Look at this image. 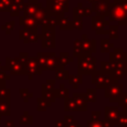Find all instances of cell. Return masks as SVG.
Here are the masks:
<instances>
[{
	"instance_id": "11a10c76",
	"label": "cell",
	"mask_w": 127,
	"mask_h": 127,
	"mask_svg": "<svg viewBox=\"0 0 127 127\" xmlns=\"http://www.w3.org/2000/svg\"><path fill=\"white\" fill-rule=\"evenodd\" d=\"M0 124H1V116H0Z\"/></svg>"
},
{
	"instance_id": "8992f818",
	"label": "cell",
	"mask_w": 127,
	"mask_h": 127,
	"mask_svg": "<svg viewBox=\"0 0 127 127\" xmlns=\"http://www.w3.org/2000/svg\"><path fill=\"white\" fill-rule=\"evenodd\" d=\"M3 69H7L13 75H23L26 74L25 66L20 63L18 58H7L6 59V65L3 66Z\"/></svg>"
},
{
	"instance_id": "ba28073f",
	"label": "cell",
	"mask_w": 127,
	"mask_h": 127,
	"mask_svg": "<svg viewBox=\"0 0 127 127\" xmlns=\"http://www.w3.org/2000/svg\"><path fill=\"white\" fill-rule=\"evenodd\" d=\"M81 55H92L96 52V40L88 39L85 34L81 36Z\"/></svg>"
},
{
	"instance_id": "74e56055",
	"label": "cell",
	"mask_w": 127,
	"mask_h": 127,
	"mask_svg": "<svg viewBox=\"0 0 127 127\" xmlns=\"http://www.w3.org/2000/svg\"><path fill=\"white\" fill-rule=\"evenodd\" d=\"M0 98L10 99V89L5 86H0Z\"/></svg>"
},
{
	"instance_id": "7c38bea8",
	"label": "cell",
	"mask_w": 127,
	"mask_h": 127,
	"mask_svg": "<svg viewBox=\"0 0 127 127\" xmlns=\"http://www.w3.org/2000/svg\"><path fill=\"white\" fill-rule=\"evenodd\" d=\"M116 61L127 62V52H124L122 48H113V52L109 53V62L113 63Z\"/></svg>"
},
{
	"instance_id": "e0dca14e",
	"label": "cell",
	"mask_w": 127,
	"mask_h": 127,
	"mask_svg": "<svg viewBox=\"0 0 127 127\" xmlns=\"http://www.w3.org/2000/svg\"><path fill=\"white\" fill-rule=\"evenodd\" d=\"M10 115V99L0 98V116Z\"/></svg>"
},
{
	"instance_id": "4316f807",
	"label": "cell",
	"mask_w": 127,
	"mask_h": 127,
	"mask_svg": "<svg viewBox=\"0 0 127 127\" xmlns=\"http://www.w3.org/2000/svg\"><path fill=\"white\" fill-rule=\"evenodd\" d=\"M19 123L21 125H32L33 124V116L30 115L27 111H25L21 115V117L19 119Z\"/></svg>"
},
{
	"instance_id": "2e32d148",
	"label": "cell",
	"mask_w": 127,
	"mask_h": 127,
	"mask_svg": "<svg viewBox=\"0 0 127 127\" xmlns=\"http://www.w3.org/2000/svg\"><path fill=\"white\" fill-rule=\"evenodd\" d=\"M58 25L60 26V29L63 30H73V26H72V22L67 18V17H60L58 19Z\"/></svg>"
},
{
	"instance_id": "d590c367",
	"label": "cell",
	"mask_w": 127,
	"mask_h": 127,
	"mask_svg": "<svg viewBox=\"0 0 127 127\" xmlns=\"http://www.w3.org/2000/svg\"><path fill=\"white\" fill-rule=\"evenodd\" d=\"M82 3H77V6L73 8V16L72 17H79V18H83L82 17Z\"/></svg>"
},
{
	"instance_id": "484cf974",
	"label": "cell",
	"mask_w": 127,
	"mask_h": 127,
	"mask_svg": "<svg viewBox=\"0 0 127 127\" xmlns=\"http://www.w3.org/2000/svg\"><path fill=\"white\" fill-rule=\"evenodd\" d=\"M41 37H42V39H55V28L54 27H44Z\"/></svg>"
},
{
	"instance_id": "30bf717a",
	"label": "cell",
	"mask_w": 127,
	"mask_h": 127,
	"mask_svg": "<svg viewBox=\"0 0 127 127\" xmlns=\"http://www.w3.org/2000/svg\"><path fill=\"white\" fill-rule=\"evenodd\" d=\"M109 0H99L95 3L92 4V11L95 12L96 15L107 17L108 16V11H109Z\"/></svg>"
},
{
	"instance_id": "816d5d0a",
	"label": "cell",
	"mask_w": 127,
	"mask_h": 127,
	"mask_svg": "<svg viewBox=\"0 0 127 127\" xmlns=\"http://www.w3.org/2000/svg\"><path fill=\"white\" fill-rule=\"evenodd\" d=\"M123 1H125V0H113V2H115V3H118V4L122 3Z\"/></svg>"
},
{
	"instance_id": "603a6c76",
	"label": "cell",
	"mask_w": 127,
	"mask_h": 127,
	"mask_svg": "<svg viewBox=\"0 0 127 127\" xmlns=\"http://www.w3.org/2000/svg\"><path fill=\"white\" fill-rule=\"evenodd\" d=\"M114 48V44L109 41V39L100 40V52L101 53H110L111 49Z\"/></svg>"
},
{
	"instance_id": "bcb514c9",
	"label": "cell",
	"mask_w": 127,
	"mask_h": 127,
	"mask_svg": "<svg viewBox=\"0 0 127 127\" xmlns=\"http://www.w3.org/2000/svg\"><path fill=\"white\" fill-rule=\"evenodd\" d=\"M74 119H73V116L72 115H64V121L65 122V124H67V123H70V122H72Z\"/></svg>"
},
{
	"instance_id": "44dd1931",
	"label": "cell",
	"mask_w": 127,
	"mask_h": 127,
	"mask_svg": "<svg viewBox=\"0 0 127 127\" xmlns=\"http://www.w3.org/2000/svg\"><path fill=\"white\" fill-rule=\"evenodd\" d=\"M100 70L102 72H105V73H108V74H112L113 71L115 70V67H114L113 63L102 61L100 63Z\"/></svg>"
},
{
	"instance_id": "7402d4cb",
	"label": "cell",
	"mask_w": 127,
	"mask_h": 127,
	"mask_svg": "<svg viewBox=\"0 0 127 127\" xmlns=\"http://www.w3.org/2000/svg\"><path fill=\"white\" fill-rule=\"evenodd\" d=\"M51 106H52V103L45 100L43 97H38L37 98V110L39 112H45Z\"/></svg>"
},
{
	"instance_id": "7dc6e473",
	"label": "cell",
	"mask_w": 127,
	"mask_h": 127,
	"mask_svg": "<svg viewBox=\"0 0 127 127\" xmlns=\"http://www.w3.org/2000/svg\"><path fill=\"white\" fill-rule=\"evenodd\" d=\"M55 127H65V122L64 120H56Z\"/></svg>"
},
{
	"instance_id": "f907efd6",
	"label": "cell",
	"mask_w": 127,
	"mask_h": 127,
	"mask_svg": "<svg viewBox=\"0 0 127 127\" xmlns=\"http://www.w3.org/2000/svg\"><path fill=\"white\" fill-rule=\"evenodd\" d=\"M52 1H57V2H62V3H68V0H52Z\"/></svg>"
},
{
	"instance_id": "d6986e66",
	"label": "cell",
	"mask_w": 127,
	"mask_h": 127,
	"mask_svg": "<svg viewBox=\"0 0 127 127\" xmlns=\"http://www.w3.org/2000/svg\"><path fill=\"white\" fill-rule=\"evenodd\" d=\"M55 95L56 98H66L69 96V89L65 87L64 83H61L60 87L55 88Z\"/></svg>"
},
{
	"instance_id": "f35d334b",
	"label": "cell",
	"mask_w": 127,
	"mask_h": 127,
	"mask_svg": "<svg viewBox=\"0 0 127 127\" xmlns=\"http://www.w3.org/2000/svg\"><path fill=\"white\" fill-rule=\"evenodd\" d=\"M111 76H112V78L115 82H119V80L123 79V77H124L122 71H120V70H114L113 73L111 74Z\"/></svg>"
},
{
	"instance_id": "ee69618b",
	"label": "cell",
	"mask_w": 127,
	"mask_h": 127,
	"mask_svg": "<svg viewBox=\"0 0 127 127\" xmlns=\"http://www.w3.org/2000/svg\"><path fill=\"white\" fill-rule=\"evenodd\" d=\"M100 115H101V112L100 111H92L91 112V120H98L99 119V117H100Z\"/></svg>"
},
{
	"instance_id": "4dcf8cb0",
	"label": "cell",
	"mask_w": 127,
	"mask_h": 127,
	"mask_svg": "<svg viewBox=\"0 0 127 127\" xmlns=\"http://www.w3.org/2000/svg\"><path fill=\"white\" fill-rule=\"evenodd\" d=\"M72 26H73V29H76L78 31H81L82 30V27H83V22H82V18H79V17H72Z\"/></svg>"
},
{
	"instance_id": "836d02e7",
	"label": "cell",
	"mask_w": 127,
	"mask_h": 127,
	"mask_svg": "<svg viewBox=\"0 0 127 127\" xmlns=\"http://www.w3.org/2000/svg\"><path fill=\"white\" fill-rule=\"evenodd\" d=\"M55 46H56L55 39H42L43 48H55Z\"/></svg>"
},
{
	"instance_id": "3957f363",
	"label": "cell",
	"mask_w": 127,
	"mask_h": 127,
	"mask_svg": "<svg viewBox=\"0 0 127 127\" xmlns=\"http://www.w3.org/2000/svg\"><path fill=\"white\" fill-rule=\"evenodd\" d=\"M112 82L114 80L111 74L102 72L101 70H95L91 74V83L95 85V88H105Z\"/></svg>"
},
{
	"instance_id": "7bdbcfd3",
	"label": "cell",
	"mask_w": 127,
	"mask_h": 127,
	"mask_svg": "<svg viewBox=\"0 0 127 127\" xmlns=\"http://www.w3.org/2000/svg\"><path fill=\"white\" fill-rule=\"evenodd\" d=\"M55 83H56V79H47L45 82L46 86L48 88H51V89L55 88Z\"/></svg>"
},
{
	"instance_id": "8fae6325",
	"label": "cell",
	"mask_w": 127,
	"mask_h": 127,
	"mask_svg": "<svg viewBox=\"0 0 127 127\" xmlns=\"http://www.w3.org/2000/svg\"><path fill=\"white\" fill-rule=\"evenodd\" d=\"M72 98L74 99L76 112H85L87 110V101L85 97V92H73Z\"/></svg>"
},
{
	"instance_id": "9c48e42d",
	"label": "cell",
	"mask_w": 127,
	"mask_h": 127,
	"mask_svg": "<svg viewBox=\"0 0 127 127\" xmlns=\"http://www.w3.org/2000/svg\"><path fill=\"white\" fill-rule=\"evenodd\" d=\"M121 115V111L118 106H105L104 108V119L111 122L114 126L117 125L118 119Z\"/></svg>"
},
{
	"instance_id": "ac0fdd59",
	"label": "cell",
	"mask_w": 127,
	"mask_h": 127,
	"mask_svg": "<svg viewBox=\"0 0 127 127\" xmlns=\"http://www.w3.org/2000/svg\"><path fill=\"white\" fill-rule=\"evenodd\" d=\"M67 81H68V83L72 86L73 89H76V88H78V85L82 84V82H83V80H82V75H79V74H77V75L68 74V76H67Z\"/></svg>"
},
{
	"instance_id": "4fadbf2b",
	"label": "cell",
	"mask_w": 127,
	"mask_h": 127,
	"mask_svg": "<svg viewBox=\"0 0 127 127\" xmlns=\"http://www.w3.org/2000/svg\"><path fill=\"white\" fill-rule=\"evenodd\" d=\"M45 100L53 103L56 101V95H55V88L51 89V88H48L46 86L45 83L42 84V96Z\"/></svg>"
},
{
	"instance_id": "9f6ffc18",
	"label": "cell",
	"mask_w": 127,
	"mask_h": 127,
	"mask_svg": "<svg viewBox=\"0 0 127 127\" xmlns=\"http://www.w3.org/2000/svg\"><path fill=\"white\" fill-rule=\"evenodd\" d=\"M126 26H127V22H126Z\"/></svg>"
},
{
	"instance_id": "cb8c5ba5",
	"label": "cell",
	"mask_w": 127,
	"mask_h": 127,
	"mask_svg": "<svg viewBox=\"0 0 127 127\" xmlns=\"http://www.w3.org/2000/svg\"><path fill=\"white\" fill-rule=\"evenodd\" d=\"M68 74H69L68 70H65L64 67L59 66L57 69H55V78H56V80L57 79H59V80H65V79H67Z\"/></svg>"
},
{
	"instance_id": "d6a6232c",
	"label": "cell",
	"mask_w": 127,
	"mask_h": 127,
	"mask_svg": "<svg viewBox=\"0 0 127 127\" xmlns=\"http://www.w3.org/2000/svg\"><path fill=\"white\" fill-rule=\"evenodd\" d=\"M86 127H105L103 120H87L86 121Z\"/></svg>"
},
{
	"instance_id": "ffe728a7",
	"label": "cell",
	"mask_w": 127,
	"mask_h": 127,
	"mask_svg": "<svg viewBox=\"0 0 127 127\" xmlns=\"http://www.w3.org/2000/svg\"><path fill=\"white\" fill-rule=\"evenodd\" d=\"M64 109L66 112H76V107H75L74 99L72 98V96L64 98Z\"/></svg>"
},
{
	"instance_id": "7a4b0ae2",
	"label": "cell",
	"mask_w": 127,
	"mask_h": 127,
	"mask_svg": "<svg viewBox=\"0 0 127 127\" xmlns=\"http://www.w3.org/2000/svg\"><path fill=\"white\" fill-rule=\"evenodd\" d=\"M109 22L118 21L120 26H126L127 22V12L117 3L110 2L109 3V11L108 16Z\"/></svg>"
},
{
	"instance_id": "c3c4849f",
	"label": "cell",
	"mask_w": 127,
	"mask_h": 127,
	"mask_svg": "<svg viewBox=\"0 0 127 127\" xmlns=\"http://www.w3.org/2000/svg\"><path fill=\"white\" fill-rule=\"evenodd\" d=\"M5 127H15L14 125V122L12 120H7L5 122Z\"/></svg>"
},
{
	"instance_id": "db71d44e",
	"label": "cell",
	"mask_w": 127,
	"mask_h": 127,
	"mask_svg": "<svg viewBox=\"0 0 127 127\" xmlns=\"http://www.w3.org/2000/svg\"><path fill=\"white\" fill-rule=\"evenodd\" d=\"M1 69H3V65H2L1 63H0V70H1Z\"/></svg>"
},
{
	"instance_id": "5b68a950",
	"label": "cell",
	"mask_w": 127,
	"mask_h": 127,
	"mask_svg": "<svg viewBox=\"0 0 127 127\" xmlns=\"http://www.w3.org/2000/svg\"><path fill=\"white\" fill-rule=\"evenodd\" d=\"M123 93V84L119 82H112L104 88V97L108 98L110 102H117Z\"/></svg>"
},
{
	"instance_id": "f1b7e54d",
	"label": "cell",
	"mask_w": 127,
	"mask_h": 127,
	"mask_svg": "<svg viewBox=\"0 0 127 127\" xmlns=\"http://www.w3.org/2000/svg\"><path fill=\"white\" fill-rule=\"evenodd\" d=\"M85 97L87 102H96V88H87Z\"/></svg>"
},
{
	"instance_id": "60d3db41",
	"label": "cell",
	"mask_w": 127,
	"mask_h": 127,
	"mask_svg": "<svg viewBox=\"0 0 127 127\" xmlns=\"http://www.w3.org/2000/svg\"><path fill=\"white\" fill-rule=\"evenodd\" d=\"M28 58H29L28 53H20V55H19V57H18V60L20 61V63H21L23 65H25V64H26V62H27V60H28Z\"/></svg>"
},
{
	"instance_id": "83f0119b",
	"label": "cell",
	"mask_w": 127,
	"mask_h": 127,
	"mask_svg": "<svg viewBox=\"0 0 127 127\" xmlns=\"http://www.w3.org/2000/svg\"><path fill=\"white\" fill-rule=\"evenodd\" d=\"M81 55V41L79 39H75L73 42V50H72V57L78 58Z\"/></svg>"
},
{
	"instance_id": "f6af8a7d",
	"label": "cell",
	"mask_w": 127,
	"mask_h": 127,
	"mask_svg": "<svg viewBox=\"0 0 127 127\" xmlns=\"http://www.w3.org/2000/svg\"><path fill=\"white\" fill-rule=\"evenodd\" d=\"M65 127H82V125L79 124V122L77 120H73L72 122L65 124Z\"/></svg>"
},
{
	"instance_id": "b9f144b4",
	"label": "cell",
	"mask_w": 127,
	"mask_h": 127,
	"mask_svg": "<svg viewBox=\"0 0 127 127\" xmlns=\"http://www.w3.org/2000/svg\"><path fill=\"white\" fill-rule=\"evenodd\" d=\"M92 9L91 8H82V17H89L92 14Z\"/></svg>"
},
{
	"instance_id": "681fc988",
	"label": "cell",
	"mask_w": 127,
	"mask_h": 127,
	"mask_svg": "<svg viewBox=\"0 0 127 127\" xmlns=\"http://www.w3.org/2000/svg\"><path fill=\"white\" fill-rule=\"evenodd\" d=\"M122 73H123V75H127V62L124 63V66H123Z\"/></svg>"
},
{
	"instance_id": "f546056e",
	"label": "cell",
	"mask_w": 127,
	"mask_h": 127,
	"mask_svg": "<svg viewBox=\"0 0 127 127\" xmlns=\"http://www.w3.org/2000/svg\"><path fill=\"white\" fill-rule=\"evenodd\" d=\"M108 35L109 38L112 39H118L119 35H118V26L117 25H110L108 28Z\"/></svg>"
},
{
	"instance_id": "6f0895ef",
	"label": "cell",
	"mask_w": 127,
	"mask_h": 127,
	"mask_svg": "<svg viewBox=\"0 0 127 127\" xmlns=\"http://www.w3.org/2000/svg\"><path fill=\"white\" fill-rule=\"evenodd\" d=\"M109 1H110V0H109Z\"/></svg>"
},
{
	"instance_id": "1f68e13d",
	"label": "cell",
	"mask_w": 127,
	"mask_h": 127,
	"mask_svg": "<svg viewBox=\"0 0 127 127\" xmlns=\"http://www.w3.org/2000/svg\"><path fill=\"white\" fill-rule=\"evenodd\" d=\"M19 92H20V95H21L22 99H23L25 102H27L30 98L33 97V93L30 92L28 88H21V89L19 90Z\"/></svg>"
},
{
	"instance_id": "5bb4252c",
	"label": "cell",
	"mask_w": 127,
	"mask_h": 127,
	"mask_svg": "<svg viewBox=\"0 0 127 127\" xmlns=\"http://www.w3.org/2000/svg\"><path fill=\"white\" fill-rule=\"evenodd\" d=\"M59 66H60L59 59H58V57H56V54H54L47 59L45 66H44V70H55Z\"/></svg>"
},
{
	"instance_id": "52a82bcc",
	"label": "cell",
	"mask_w": 127,
	"mask_h": 127,
	"mask_svg": "<svg viewBox=\"0 0 127 127\" xmlns=\"http://www.w3.org/2000/svg\"><path fill=\"white\" fill-rule=\"evenodd\" d=\"M25 71L28 75L29 79H33V75H41L43 73V68L39 64L36 58H28L26 64H25Z\"/></svg>"
},
{
	"instance_id": "6da1fadb",
	"label": "cell",
	"mask_w": 127,
	"mask_h": 127,
	"mask_svg": "<svg viewBox=\"0 0 127 127\" xmlns=\"http://www.w3.org/2000/svg\"><path fill=\"white\" fill-rule=\"evenodd\" d=\"M96 70V57L91 55H80L77 58V74L91 75Z\"/></svg>"
},
{
	"instance_id": "9a60e30c",
	"label": "cell",
	"mask_w": 127,
	"mask_h": 127,
	"mask_svg": "<svg viewBox=\"0 0 127 127\" xmlns=\"http://www.w3.org/2000/svg\"><path fill=\"white\" fill-rule=\"evenodd\" d=\"M58 59H59L60 66H62V67H64L69 63H72L73 62V57H70L69 56V53H67V52H61L60 53V56L58 57Z\"/></svg>"
},
{
	"instance_id": "e575fe53",
	"label": "cell",
	"mask_w": 127,
	"mask_h": 127,
	"mask_svg": "<svg viewBox=\"0 0 127 127\" xmlns=\"http://www.w3.org/2000/svg\"><path fill=\"white\" fill-rule=\"evenodd\" d=\"M117 103H118V107H121V108L127 107V92L121 94V96L119 97Z\"/></svg>"
},
{
	"instance_id": "d4e9b609",
	"label": "cell",
	"mask_w": 127,
	"mask_h": 127,
	"mask_svg": "<svg viewBox=\"0 0 127 127\" xmlns=\"http://www.w3.org/2000/svg\"><path fill=\"white\" fill-rule=\"evenodd\" d=\"M117 127H127V107L122 108L121 115L117 122Z\"/></svg>"
},
{
	"instance_id": "f5cc1de1",
	"label": "cell",
	"mask_w": 127,
	"mask_h": 127,
	"mask_svg": "<svg viewBox=\"0 0 127 127\" xmlns=\"http://www.w3.org/2000/svg\"><path fill=\"white\" fill-rule=\"evenodd\" d=\"M89 3H91V4H93V3H95V2H97V1H99V0H87Z\"/></svg>"
},
{
	"instance_id": "8d00e7d4",
	"label": "cell",
	"mask_w": 127,
	"mask_h": 127,
	"mask_svg": "<svg viewBox=\"0 0 127 127\" xmlns=\"http://www.w3.org/2000/svg\"><path fill=\"white\" fill-rule=\"evenodd\" d=\"M24 40H25V43H28V42H37L38 35L35 32H31L29 34H26V36L24 37Z\"/></svg>"
},
{
	"instance_id": "277c9868",
	"label": "cell",
	"mask_w": 127,
	"mask_h": 127,
	"mask_svg": "<svg viewBox=\"0 0 127 127\" xmlns=\"http://www.w3.org/2000/svg\"><path fill=\"white\" fill-rule=\"evenodd\" d=\"M110 22L105 20V17L95 15L91 17V29L97 35H108V28Z\"/></svg>"
},
{
	"instance_id": "ab89813d",
	"label": "cell",
	"mask_w": 127,
	"mask_h": 127,
	"mask_svg": "<svg viewBox=\"0 0 127 127\" xmlns=\"http://www.w3.org/2000/svg\"><path fill=\"white\" fill-rule=\"evenodd\" d=\"M9 78H10V76L7 75L5 71L0 70V86H5V80L9 79Z\"/></svg>"
}]
</instances>
